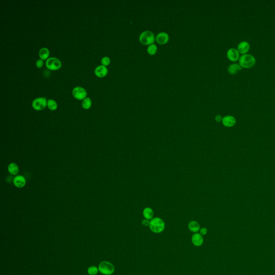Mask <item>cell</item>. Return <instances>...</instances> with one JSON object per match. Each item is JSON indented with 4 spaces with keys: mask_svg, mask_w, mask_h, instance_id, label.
Masks as SVG:
<instances>
[{
    "mask_svg": "<svg viewBox=\"0 0 275 275\" xmlns=\"http://www.w3.org/2000/svg\"><path fill=\"white\" fill-rule=\"evenodd\" d=\"M239 64L243 68H251L256 64L255 57L250 54H245L241 55L238 60Z\"/></svg>",
    "mask_w": 275,
    "mask_h": 275,
    "instance_id": "1",
    "label": "cell"
},
{
    "mask_svg": "<svg viewBox=\"0 0 275 275\" xmlns=\"http://www.w3.org/2000/svg\"><path fill=\"white\" fill-rule=\"evenodd\" d=\"M149 228L154 233H160L165 228V223L160 218H154L150 221Z\"/></svg>",
    "mask_w": 275,
    "mask_h": 275,
    "instance_id": "2",
    "label": "cell"
},
{
    "mask_svg": "<svg viewBox=\"0 0 275 275\" xmlns=\"http://www.w3.org/2000/svg\"><path fill=\"white\" fill-rule=\"evenodd\" d=\"M155 41V37L153 33L146 30L142 32L139 36V41L140 43L144 45H151L153 44Z\"/></svg>",
    "mask_w": 275,
    "mask_h": 275,
    "instance_id": "3",
    "label": "cell"
},
{
    "mask_svg": "<svg viewBox=\"0 0 275 275\" xmlns=\"http://www.w3.org/2000/svg\"><path fill=\"white\" fill-rule=\"evenodd\" d=\"M99 272L104 275H111L115 270V266L110 262H101L99 265Z\"/></svg>",
    "mask_w": 275,
    "mask_h": 275,
    "instance_id": "4",
    "label": "cell"
},
{
    "mask_svg": "<svg viewBox=\"0 0 275 275\" xmlns=\"http://www.w3.org/2000/svg\"><path fill=\"white\" fill-rule=\"evenodd\" d=\"M46 66L50 70L55 71L60 68L61 67V62L56 57H50L46 60Z\"/></svg>",
    "mask_w": 275,
    "mask_h": 275,
    "instance_id": "5",
    "label": "cell"
},
{
    "mask_svg": "<svg viewBox=\"0 0 275 275\" xmlns=\"http://www.w3.org/2000/svg\"><path fill=\"white\" fill-rule=\"evenodd\" d=\"M47 104V102L45 98L39 97V98H37L33 100L32 102V106L34 110L40 111L46 108Z\"/></svg>",
    "mask_w": 275,
    "mask_h": 275,
    "instance_id": "6",
    "label": "cell"
},
{
    "mask_svg": "<svg viewBox=\"0 0 275 275\" xmlns=\"http://www.w3.org/2000/svg\"><path fill=\"white\" fill-rule=\"evenodd\" d=\"M72 94L73 96L75 99L81 100V99H85V97L87 96V92L85 89L83 88L80 87H77L75 88H74L72 92Z\"/></svg>",
    "mask_w": 275,
    "mask_h": 275,
    "instance_id": "7",
    "label": "cell"
},
{
    "mask_svg": "<svg viewBox=\"0 0 275 275\" xmlns=\"http://www.w3.org/2000/svg\"><path fill=\"white\" fill-rule=\"evenodd\" d=\"M226 55L228 60L232 62H236V61L239 60V58L240 57L238 50L235 48H229L227 50Z\"/></svg>",
    "mask_w": 275,
    "mask_h": 275,
    "instance_id": "8",
    "label": "cell"
},
{
    "mask_svg": "<svg viewBox=\"0 0 275 275\" xmlns=\"http://www.w3.org/2000/svg\"><path fill=\"white\" fill-rule=\"evenodd\" d=\"M169 40V36L167 33L165 32H160L155 37V40L158 44L163 45L167 44Z\"/></svg>",
    "mask_w": 275,
    "mask_h": 275,
    "instance_id": "9",
    "label": "cell"
},
{
    "mask_svg": "<svg viewBox=\"0 0 275 275\" xmlns=\"http://www.w3.org/2000/svg\"><path fill=\"white\" fill-rule=\"evenodd\" d=\"M237 50H238L239 53L242 55L247 54L248 52L250 50V44L248 41H241L238 45Z\"/></svg>",
    "mask_w": 275,
    "mask_h": 275,
    "instance_id": "10",
    "label": "cell"
},
{
    "mask_svg": "<svg viewBox=\"0 0 275 275\" xmlns=\"http://www.w3.org/2000/svg\"><path fill=\"white\" fill-rule=\"evenodd\" d=\"M13 183L17 188H24L26 183V179L22 175H17L13 179Z\"/></svg>",
    "mask_w": 275,
    "mask_h": 275,
    "instance_id": "11",
    "label": "cell"
},
{
    "mask_svg": "<svg viewBox=\"0 0 275 275\" xmlns=\"http://www.w3.org/2000/svg\"><path fill=\"white\" fill-rule=\"evenodd\" d=\"M191 241L193 245L196 247H200L203 245L204 242V238L200 233H196L192 236Z\"/></svg>",
    "mask_w": 275,
    "mask_h": 275,
    "instance_id": "12",
    "label": "cell"
},
{
    "mask_svg": "<svg viewBox=\"0 0 275 275\" xmlns=\"http://www.w3.org/2000/svg\"><path fill=\"white\" fill-rule=\"evenodd\" d=\"M222 123L224 126L230 127L235 124L236 119L232 116H226L222 118Z\"/></svg>",
    "mask_w": 275,
    "mask_h": 275,
    "instance_id": "13",
    "label": "cell"
},
{
    "mask_svg": "<svg viewBox=\"0 0 275 275\" xmlns=\"http://www.w3.org/2000/svg\"><path fill=\"white\" fill-rule=\"evenodd\" d=\"M108 71V69L106 68V66L101 65L97 67L95 69V73L96 75L99 78H103L107 74Z\"/></svg>",
    "mask_w": 275,
    "mask_h": 275,
    "instance_id": "14",
    "label": "cell"
},
{
    "mask_svg": "<svg viewBox=\"0 0 275 275\" xmlns=\"http://www.w3.org/2000/svg\"><path fill=\"white\" fill-rule=\"evenodd\" d=\"M242 68L239 64L234 63L229 65L228 67V71L230 74L235 75L240 71L241 70H242Z\"/></svg>",
    "mask_w": 275,
    "mask_h": 275,
    "instance_id": "15",
    "label": "cell"
},
{
    "mask_svg": "<svg viewBox=\"0 0 275 275\" xmlns=\"http://www.w3.org/2000/svg\"><path fill=\"white\" fill-rule=\"evenodd\" d=\"M8 170L10 174L13 176L18 175L19 169L18 165L15 163H10L8 167Z\"/></svg>",
    "mask_w": 275,
    "mask_h": 275,
    "instance_id": "16",
    "label": "cell"
},
{
    "mask_svg": "<svg viewBox=\"0 0 275 275\" xmlns=\"http://www.w3.org/2000/svg\"><path fill=\"white\" fill-rule=\"evenodd\" d=\"M188 228L190 231L196 233L198 231H200V226L198 222L195 220H193V221H191L189 223Z\"/></svg>",
    "mask_w": 275,
    "mask_h": 275,
    "instance_id": "17",
    "label": "cell"
},
{
    "mask_svg": "<svg viewBox=\"0 0 275 275\" xmlns=\"http://www.w3.org/2000/svg\"><path fill=\"white\" fill-rule=\"evenodd\" d=\"M142 214H143V216L144 217V218L147 219V220H151L153 218V210L151 207H147L144 208V210H143Z\"/></svg>",
    "mask_w": 275,
    "mask_h": 275,
    "instance_id": "18",
    "label": "cell"
},
{
    "mask_svg": "<svg viewBox=\"0 0 275 275\" xmlns=\"http://www.w3.org/2000/svg\"><path fill=\"white\" fill-rule=\"evenodd\" d=\"M50 54V51L48 49L45 47L41 48L39 52V55L41 60H44L47 59Z\"/></svg>",
    "mask_w": 275,
    "mask_h": 275,
    "instance_id": "19",
    "label": "cell"
},
{
    "mask_svg": "<svg viewBox=\"0 0 275 275\" xmlns=\"http://www.w3.org/2000/svg\"><path fill=\"white\" fill-rule=\"evenodd\" d=\"M158 51V47L155 44H151L148 46L147 49V53L150 55H155Z\"/></svg>",
    "mask_w": 275,
    "mask_h": 275,
    "instance_id": "20",
    "label": "cell"
},
{
    "mask_svg": "<svg viewBox=\"0 0 275 275\" xmlns=\"http://www.w3.org/2000/svg\"><path fill=\"white\" fill-rule=\"evenodd\" d=\"M47 106L50 110H52V111L55 110L57 109V103L54 100L52 99H50L47 101Z\"/></svg>",
    "mask_w": 275,
    "mask_h": 275,
    "instance_id": "21",
    "label": "cell"
},
{
    "mask_svg": "<svg viewBox=\"0 0 275 275\" xmlns=\"http://www.w3.org/2000/svg\"><path fill=\"white\" fill-rule=\"evenodd\" d=\"M92 104V101L89 97H87L84 99L82 103V106L83 108L86 110L89 109L91 107Z\"/></svg>",
    "mask_w": 275,
    "mask_h": 275,
    "instance_id": "22",
    "label": "cell"
},
{
    "mask_svg": "<svg viewBox=\"0 0 275 275\" xmlns=\"http://www.w3.org/2000/svg\"><path fill=\"white\" fill-rule=\"evenodd\" d=\"M87 271L89 275H96L99 272V268L96 266H91L88 268Z\"/></svg>",
    "mask_w": 275,
    "mask_h": 275,
    "instance_id": "23",
    "label": "cell"
},
{
    "mask_svg": "<svg viewBox=\"0 0 275 275\" xmlns=\"http://www.w3.org/2000/svg\"><path fill=\"white\" fill-rule=\"evenodd\" d=\"M101 62H102V64H103V66H108L110 63V58L108 57H104L102 59Z\"/></svg>",
    "mask_w": 275,
    "mask_h": 275,
    "instance_id": "24",
    "label": "cell"
},
{
    "mask_svg": "<svg viewBox=\"0 0 275 275\" xmlns=\"http://www.w3.org/2000/svg\"><path fill=\"white\" fill-rule=\"evenodd\" d=\"M43 64H44V61L43 60L39 59L37 60L36 66L38 68H41L43 66Z\"/></svg>",
    "mask_w": 275,
    "mask_h": 275,
    "instance_id": "25",
    "label": "cell"
},
{
    "mask_svg": "<svg viewBox=\"0 0 275 275\" xmlns=\"http://www.w3.org/2000/svg\"><path fill=\"white\" fill-rule=\"evenodd\" d=\"M200 233L203 235H205L207 233V229L205 227H203L200 230Z\"/></svg>",
    "mask_w": 275,
    "mask_h": 275,
    "instance_id": "26",
    "label": "cell"
},
{
    "mask_svg": "<svg viewBox=\"0 0 275 275\" xmlns=\"http://www.w3.org/2000/svg\"><path fill=\"white\" fill-rule=\"evenodd\" d=\"M142 225L144 226H149V224H150V221L149 220H147L146 219H144V220H142Z\"/></svg>",
    "mask_w": 275,
    "mask_h": 275,
    "instance_id": "27",
    "label": "cell"
},
{
    "mask_svg": "<svg viewBox=\"0 0 275 275\" xmlns=\"http://www.w3.org/2000/svg\"><path fill=\"white\" fill-rule=\"evenodd\" d=\"M222 118H222V117H221L220 115H217V116H216V117H215V120H216V122H222Z\"/></svg>",
    "mask_w": 275,
    "mask_h": 275,
    "instance_id": "28",
    "label": "cell"
}]
</instances>
